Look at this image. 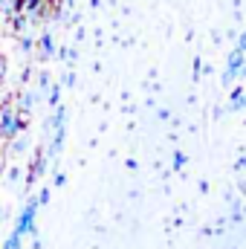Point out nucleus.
Here are the masks:
<instances>
[{
	"mask_svg": "<svg viewBox=\"0 0 246 249\" xmlns=\"http://www.w3.org/2000/svg\"><path fill=\"white\" fill-rule=\"evenodd\" d=\"M18 127H20V124H18V119H12V113H3V119H0V133H3V136H12Z\"/></svg>",
	"mask_w": 246,
	"mask_h": 249,
	"instance_id": "obj_2",
	"label": "nucleus"
},
{
	"mask_svg": "<svg viewBox=\"0 0 246 249\" xmlns=\"http://www.w3.org/2000/svg\"><path fill=\"white\" fill-rule=\"evenodd\" d=\"M35 214H38V203H29V206L20 212V217H18V223H15V229H12L9 241L3 244V249H20V241H23L26 235H35Z\"/></svg>",
	"mask_w": 246,
	"mask_h": 249,
	"instance_id": "obj_1",
	"label": "nucleus"
}]
</instances>
